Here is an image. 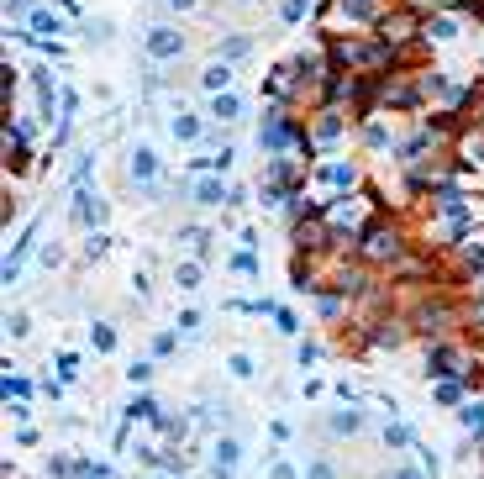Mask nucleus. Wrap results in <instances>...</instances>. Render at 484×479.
<instances>
[{"mask_svg":"<svg viewBox=\"0 0 484 479\" xmlns=\"http://www.w3.org/2000/svg\"><path fill=\"white\" fill-rule=\"evenodd\" d=\"M395 479H421V474H411V469H400V474H395Z\"/></svg>","mask_w":484,"mask_h":479,"instance_id":"obj_31","label":"nucleus"},{"mask_svg":"<svg viewBox=\"0 0 484 479\" xmlns=\"http://www.w3.org/2000/svg\"><path fill=\"white\" fill-rule=\"evenodd\" d=\"M195 201H200V206H221V201H226L221 179H200V184H195Z\"/></svg>","mask_w":484,"mask_h":479,"instance_id":"obj_12","label":"nucleus"},{"mask_svg":"<svg viewBox=\"0 0 484 479\" xmlns=\"http://www.w3.org/2000/svg\"><path fill=\"white\" fill-rule=\"evenodd\" d=\"M389 448H411V432L406 427H389Z\"/></svg>","mask_w":484,"mask_h":479,"instance_id":"obj_26","label":"nucleus"},{"mask_svg":"<svg viewBox=\"0 0 484 479\" xmlns=\"http://www.w3.org/2000/svg\"><path fill=\"white\" fill-rule=\"evenodd\" d=\"M32 26H37V32H58V16H53V11H37V16H32Z\"/></svg>","mask_w":484,"mask_h":479,"instance_id":"obj_21","label":"nucleus"},{"mask_svg":"<svg viewBox=\"0 0 484 479\" xmlns=\"http://www.w3.org/2000/svg\"><path fill=\"white\" fill-rule=\"evenodd\" d=\"M426 369H432L437 379H453V374H479V364H468L463 348H453V342H437L432 353H426Z\"/></svg>","mask_w":484,"mask_h":479,"instance_id":"obj_2","label":"nucleus"},{"mask_svg":"<svg viewBox=\"0 0 484 479\" xmlns=\"http://www.w3.org/2000/svg\"><path fill=\"white\" fill-rule=\"evenodd\" d=\"M169 132H174L179 142H195V137H200V122H195V116H184V111H179V116L169 122Z\"/></svg>","mask_w":484,"mask_h":479,"instance_id":"obj_13","label":"nucleus"},{"mask_svg":"<svg viewBox=\"0 0 484 479\" xmlns=\"http://www.w3.org/2000/svg\"><path fill=\"white\" fill-rule=\"evenodd\" d=\"M211 453H216V469H221V474H232L237 458H242V448H237V437H216V448H211Z\"/></svg>","mask_w":484,"mask_h":479,"instance_id":"obj_7","label":"nucleus"},{"mask_svg":"<svg viewBox=\"0 0 484 479\" xmlns=\"http://www.w3.org/2000/svg\"><path fill=\"white\" fill-rule=\"evenodd\" d=\"M95 348H100V353H111V348H116V337H111V327H95Z\"/></svg>","mask_w":484,"mask_h":479,"instance_id":"obj_25","label":"nucleus"},{"mask_svg":"<svg viewBox=\"0 0 484 479\" xmlns=\"http://www.w3.org/2000/svg\"><path fill=\"white\" fill-rule=\"evenodd\" d=\"M468 322H474V327H479V332H484V300H479V305H474V311H468Z\"/></svg>","mask_w":484,"mask_h":479,"instance_id":"obj_28","label":"nucleus"},{"mask_svg":"<svg viewBox=\"0 0 484 479\" xmlns=\"http://www.w3.org/2000/svg\"><path fill=\"white\" fill-rule=\"evenodd\" d=\"M458 395H463V384H458V379H442V384H437V401H442V406H453Z\"/></svg>","mask_w":484,"mask_h":479,"instance_id":"obj_18","label":"nucleus"},{"mask_svg":"<svg viewBox=\"0 0 484 479\" xmlns=\"http://www.w3.org/2000/svg\"><path fill=\"white\" fill-rule=\"evenodd\" d=\"M453 32H458V26H453L448 16H437V21H426V37H453Z\"/></svg>","mask_w":484,"mask_h":479,"instance_id":"obj_22","label":"nucleus"},{"mask_svg":"<svg viewBox=\"0 0 484 479\" xmlns=\"http://www.w3.org/2000/svg\"><path fill=\"white\" fill-rule=\"evenodd\" d=\"M295 248H305V253H321V248H327V227H321V221H311V227H300V232H295Z\"/></svg>","mask_w":484,"mask_h":479,"instance_id":"obj_10","label":"nucleus"},{"mask_svg":"<svg viewBox=\"0 0 484 479\" xmlns=\"http://www.w3.org/2000/svg\"><path fill=\"white\" fill-rule=\"evenodd\" d=\"M200 79H206V90H216V95H221V90L232 85V69H226V58H221V63H211V69L200 74Z\"/></svg>","mask_w":484,"mask_h":479,"instance_id":"obj_14","label":"nucleus"},{"mask_svg":"<svg viewBox=\"0 0 484 479\" xmlns=\"http://www.w3.org/2000/svg\"><path fill=\"white\" fill-rule=\"evenodd\" d=\"M153 174H158L153 148H137V153H132V179H137V184H153Z\"/></svg>","mask_w":484,"mask_h":479,"instance_id":"obj_9","label":"nucleus"},{"mask_svg":"<svg viewBox=\"0 0 484 479\" xmlns=\"http://www.w3.org/2000/svg\"><path fill=\"white\" fill-rule=\"evenodd\" d=\"M174 279H179L184 290H195V285H200V263H184V269H174Z\"/></svg>","mask_w":484,"mask_h":479,"instance_id":"obj_19","label":"nucleus"},{"mask_svg":"<svg viewBox=\"0 0 484 479\" xmlns=\"http://www.w3.org/2000/svg\"><path fill=\"white\" fill-rule=\"evenodd\" d=\"M274 479H295V469H290V463H279V469H274Z\"/></svg>","mask_w":484,"mask_h":479,"instance_id":"obj_29","label":"nucleus"},{"mask_svg":"<svg viewBox=\"0 0 484 479\" xmlns=\"http://www.w3.org/2000/svg\"><path fill=\"white\" fill-rule=\"evenodd\" d=\"M327 179H332V184H353V169H347V164H332Z\"/></svg>","mask_w":484,"mask_h":479,"instance_id":"obj_24","label":"nucleus"},{"mask_svg":"<svg viewBox=\"0 0 484 479\" xmlns=\"http://www.w3.org/2000/svg\"><path fill=\"white\" fill-rule=\"evenodd\" d=\"M74 216H79V221L90 227V221H100V216H105V206H100V201H95L90 190H79V201H74Z\"/></svg>","mask_w":484,"mask_h":479,"instance_id":"obj_11","label":"nucleus"},{"mask_svg":"<svg viewBox=\"0 0 484 479\" xmlns=\"http://www.w3.org/2000/svg\"><path fill=\"white\" fill-rule=\"evenodd\" d=\"M169 6H179V11H190V6H195V0H169Z\"/></svg>","mask_w":484,"mask_h":479,"instance_id":"obj_30","label":"nucleus"},{"mask_svg":"<svg viewBox=\"0 0 484 479\" xmlns=\"http://www.w3.org/2000/svg\"><path fill=\"white\" fill-rule=\"evenodd\" d=\"M285 142H290V122H285V116H268V127H263V148H268V153H279Z\"/></svg>","mask_w":484,"mask_h":479,"instance_id":"obj_8","label":"nucleus"},{"mask_svg":"<svg viewBox=\"0 0 484 479\" xmlns=\"http://www.w3.org/2000/svg\"><path fill=\"white\" fill-rule=\"evenodd\" d=\"M358 427H363L358 411H342V416H332V432H358Z\"/></svg>","mask_w":484,"mask_h":479,"instance_id":"obj_17","label":"nucleus"},{"mask_svg":"<svg viewBox=\"0 0 484 479\" xmlns=\"http://www.w3.org/2000/svg\"><path fill=\"white\" fill-rule=\"evenodd\" d=\"M358 258L363 263H389L395 269L400 258H406V237H400V227H389V221H369L358 237Z\"/></svg>","mask_w":484,"mask_h":479,"instance_id":"obj_1","label":"nucleus"},{"mask_svg":"<svg viewBox=\"0 0 484 479\" xmlns=\"http://www.w3.org/2000/svg\"><path fill=\"white\" fill-rule=\"evenodd\" d=\"M374 26H379V43H389V48H395V43H406V37H411L421 21H416V11H395V16L384 11V16L374 21Z\"/></svg>","mask_w":484,"mask_h":479,"instance_id":"obj_3","label":"nucleus"},{"mask_svg":"<svg viewBox=\"0 0 484 479\" xmlns=\"http://www.w3.org/2000/svg\"><path fill=\"white\" fill-rule=\"evenodd\" d=\"M147 53H153V58H179L184 37L174 32V26H153V32H147Z\"/></svg>","mask_w":484,"mask_h":479,"instance_id":"obj_5","label":"nucleus"},{"mask_svg":"<svg viewBox=\"0 0 484 479\" xmlns=\"http://www.w3.org/2000/svg\"><path fill=\"white\" fill-rule=\"evenodd\" d=\"M305 16V0H285V21H300Z\"/></svg>","mask_w":484,"mask_h":479,"instance_id":"obj_27","label":"nucleus"},{"mask_svg":"<svg viewBox=\"0 0 484 479\" xmlns=\"http://www.w3.org/2000/svg\"><path fill=\"white\" fill-rule=\"evenodd\" d=\"M369 342L374 348H400V342H406V322H395V316H389V322H374Z\"/></svg>","mask_w":484,"mask_h":479,"instance_id":"obj_6","label":"nucleus"},{"mask_svg":"<svg viewBox=\"0 0 484 479\" xmlns=\"http://www.w3.org/2000/svg\"><path fill=\"white\" fill-rule=\"evenodd\" d=\"M463 263H468V269H484V248L479 243H463Z\"/></svg>","mask_w":484,"mask_h":479,"instance_id":"obj_23","label":"nucleus"},{"mask_svg":"<svg viewBox=\"0 0 484 479\" xmlns=\"http://www.w3.org/2000/svg\"><path fill=\"white\" fill-rule=\"evenodd\" d=\"M337 132H342V116H337V111H321V122H316V137H321V142H332Z\"/></svg>","mask_w":484,"mask_h":479,"instance_id":"obj_16","label":"nucleus"},{"mask_svg":"<svg viewBox=\"0 0 484 479\" xmlns=\"http://www.w3.org/2000/svg\"><path fill=\"white\" fill-rule=\"evenodd\" d=\"M458 322V311H453V300H426L421 311H416V327L421 332H448Z\"/></svg>","mask_w":484,"mask_h":479,"instance_id":"obj_4","label":"nucleus"},{"mask_svg":"<svg viewBox=\"0 0 484 479\" xmlns=\"http://www.w3.org/2000/svg\"><path fill=\"white\" fill-rule=\"evenodd\" d=\"M463 427L468 432H484V406H463Z\"/></svg>","mask_w":484,"mask_h":479,"instance_id":"obj_20","label":"nucleus"},{"mask_svg":"<svg viewBox=\"0 0 484 479\" xmlns=\"http://www.w3.org/2000/svg\"><path fill=\"white\" fill-rule=\"evenodd\" d=\"M237 111H242V105H237V95H226V90H221L216 100H211V116H216V122H232Z\"/></svg>","mask_w":484,"mask_h":479,"instance_id":"obj_15","label":"nucleus"}]
</instances>
